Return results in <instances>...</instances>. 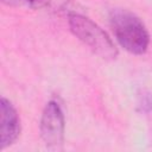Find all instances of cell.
I'll return each instance as SVG.
<instances>
[{"label":"cell","instance_id":"obj_6","mask_svg":"<svg viewBox=\"0 0 152 152\" xmlns=\"http://www.w3.org/2000/svg\"><path fill=\"white\" fill-rule=\"evenodd\" d=\"M50 2V0H28V5L32 8H42L46 6Z\"/></svg>","mask_w":152,"mask_h":152},{"label":"cell","instance_id":"obj_4","mask_svg":"<svg viewBox=\"0 0 152 152\" xmlns=\"http://www.w3.org/2000/svg\"><path fill=\"white\" fill-rule=\"evenodd\" d=\"M0 113V142L1 148L4 150L18 139L20 134V119L17 109L6 97H1Z\"/></svg>","mask_w":152,"mask_h":152},{"label":"cell","instance_id":"obj_5","mask_svg":"<svg viewBox=\"0 0 152 152\" xmlns=\"http://www.w3.org/2000/svg\"><path fill=\"white\" fill-rule=\"evenodd\" d=\"M137 108L140 113L152 112V93L148 90H141L138 94Z\"/></svg>","mask_w":152,"mask_h":152},{"label":"cell","instance_id":"obj_3","mask_svg":"<svg viewBox=\"0 0 152 152\" xmlns=\"http://www.w3.org/2000/svg\"><path fill=\"white\" fill-rule=\"evenodd\" d=\"M64 114L56 101H49L44 107L39 132L40 137L49 148H58L64 139Z\"/></svg>","mask_w":152,"mask_h":152},{"label":"cell","instance_id":"obj_2","mask_svg":"<svg viewBox=\"0 0 152 152\" xmlns=\"http://www.w3.org/2000/svg\"><path fill=\"white\" fill-rule=\"evenodd\" d=\"M68 21L72 34L87 45L95 55L108 61L118 57V49L110 37L91 19L78 13H72L69 15Z\"/></svg>","mask_w":152,"mask_h":152},{"label":"cell","instance_id":"obj_7","mask_svg":"<svg viewBox=\"0 0 152 152\" xmlns=\"http://www.w3.org/2000/svg\"><path fill=\"white\" fill-rule=\"evenodd\" d=\"M2 2L6 5H10V6H19L25 2L28 4V0H2Z\"/></svg>","mask_w":152,"mask_h":152},{"label":"cell","instance_id":"obj_1","mask_svg":"<svg viewBox=\"0 0 152 152\" xmlns=\"http://www.w3.org/2000/svg\"><path fill=\"white\" fill-rule=\"evenodd\" d=\"M110 24L121 48L133 55H142L150 44V34L142 21L127 10H114Z\"/></svg>","mask_w":152,"mask_h":152}]
</instances>
